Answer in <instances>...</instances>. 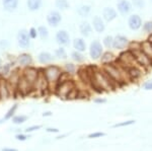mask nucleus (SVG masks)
Returning a JSON list of instances; mask_svg holds the SVG:
<instances>
[{
  "label": "nucleus",
  "mask_w": 152,
  "mask_h": 151,
  "mask_svg": "<svg viewBox=\"0 0 152 151\" xmlns=\"http://www.w3.org/2000/svg\"><path fill=\"white\" fill-rule=\"evenodd\" d=\"M55 40H56V43H57L60 47H67V46L70 45V42H71L69 34L65 30L58 31L55 35Z\"/></svg>",
  "instance_id": "9"
},
{
  "label": "nucleus",
  "mask_w": 152,
  "mask_h": 151,
  "mask_svg": "<svg viewBox=\"0 0 152 151\" xmlns=\"http://www.w3.org/2000/svg\"><path fill=\"white\" fill-rule=\"evenodd\" d=\"M64 68H65V72L70 73V74H73L76 71V66L73 63H66Z\"/></svg>",
  "instance_id": "37"
},
{
  "label": "nucleus",
  "mask_w": 152,
  "mask_h": 151,
  "mask_svg": "<svg viewBox=\"0 0 152 151\" xmlns=\"http://www.w3.org/2000/svg\"><path fill=\"white\" fill-rule=\"evenodd\" d=\"M1 65H2V60H1V58H0V67H1Z\"/></svg>",
  "instance_id": "50"
},
{
  "label": "nucleus",
  "mask_w": 152,
  "mask_h": 151,
  "mask_svg": "<svg viewBox=\"0 0 152 151\" xmlns=\"http://www.w3.org/2000/svg\"><path fill=\"white\" fill-rule=\"evenodd\" d=\"M144 72H146L145 69H143L140 66H134V67H130L128 68V73L131 81H136L139 78H141L143 76Z\"/></svg>",
  "instance_id": "16"
},
{
  "label": "nucleus",
  "mask_w": 152,
  "mask_h": 151,
  "mask_svg": "<svg viewBox=\"0 0 152 151\" xmlns=\"http://www.w3.org/2000/svg\"><path fill=\"white\" fill-rule=\"evenodd\" d=\"M26 138H28V137H26V135H23V134H18V135H16V139L20 140V141H24Z\"/></svg>",
  "instance_id": "45"
},
{
  "label": "nucleus",
  "mask_w": 152,
  "mask_h": 151,
  "mask_svg": "<svg viewBox=\"0 0 152 151\" xmlns=\"http://www.w3.org/2000/svg\"><path fill=\"white\" fill-rule=\"evenodd\" d=\"M28 34H29V36H31V40H35V39H37V36H39V35H38V28H34V26L28 30Z\"/></svg>",
  "instance_id": "40"
},
{
  "label": "nucleus",
  "mask_w": 152,
  "mask_h": 151,
  "mask_svg": "<svg viewBox=\"0 0 152 151\" xmlns=\"http://www.w3.org/2000/svg\"><path fill=\"white\" fill-rule=\"evenodd\" d=\"M44 73L46 75V78H47L49 82V86H51L52 84H55V89L56 86L58 84V80L60 78L61 74H62V70L59 66L56 65H49L44 69Z\"/></svg>",
  "instance_id": "2"
},
{
  "label": "nucleus",
  "mask_w": 152,
  "mask_h": 151,
  "mask_svg": "<svg viewBox=\"0 0 152 151\" xmlns=\"http://www.w3.org/2000/svg\"><path fill=\"white\" fill-rule=\"evenodd\" d=\"M39 129H41V126H31V127H28V129H26V132L29 133V132H33V131L39 130Z\"/></svg>",
  "instance_id": "44"
},
{
  "label": "nucleus",
  "mask_w": 152,
  "mask_h": 151,
  "mask_svg": "<svg viewBox=\"0 0 152 151\" xmlns=\"http://www.w3.org/2000/svg\"><path fill=\"white\" fill-rule=\"evenodd\" d=\"M55 56L58 58V59H62V60L67 59V57H68L67 52H66L64 47H59L58 49H56V50H55Z\"/></svg>",
  "instance_id": "33"
},
{
  "label": "nucleus",
  "mask_w": 152,
  "mask_h": 151,
  "mask_svg": "<svg viewBox=\"0 0 152 151\" xmlns=\"http://www.w3.org/2000/svg\"><path fill=\"white\" fill-rule=\"evenodd\" d=\"M134 123H135V121H133V120H130V121H127V122H122V123H119V124H116V125H114V128H118V127H126V126L133 125Z\"/></svg>",
  "instance_id": "41"
},
{
  "label": "nucleus",
  "mask_w": 152,
  "mask_h": 151,
  "mask_svg": "<svg viewBox=\"0 0 152 151\" xmlns=\"http://www.w3.org/2000/svg\"><path fill=\"white\" fill-rule=\"evenodd\" d=\"M114 38L115 36H113L111 35H107L105 36L104 39H102V45H104V48L107 49H113V44H114Z\"/></svg>",
  "instance_id": "32"
},
{
  "label": "nucleus",
  "mask_w": 152,
  "mask_h": 151,
  "mask_svg": "<svg viewBox=\"0 0 152 151\" xmlns=\"http://www.w3.org/2000/svg\"><path fill=\"white\" fill-rule=\"evenodd\" d=\"M127 24H128V28L131 31H138V30H140L142 28V26H143L141 16L136 13L130 14L128 20H127Z\"/></svg>",
  "instance_id": "10"
},
{
  "label": "nucleus",
  "mask_w": 152,
  "mask_h": 151,
  "mask_svg": "<svg viewBox=\"0 0 152 151\" xmlns=\"http://www.w3.org/2000/svg\"><path fill=\"white\" fill-rule=\"evenodd\" d=\"M2 6L7 12L14 11L18 6V0H2Z\"/></svg>",
  "instance_id": "22"
},
{
  "label": "nucleus",
  "mask_w": 152,
  "mask_h": 151,
  "mask_svg": "<svg viewBox=\"0 0 152 151\" xmlns=\"http://www.w3.org/2000/svg\"><path fill=\"white\" fill-rule=\"evenodd\" d=\"M43 0H26V6L29 11H38L42 7Z\"/></svg>",
  "instance_id": "24"
},
{
  "label": "nucleus",
  "mask_w": 152,
  "mask_h": 151,
  "mask_svg": "<svg viewBox=\"0 0 152 151\" xmlns=\"http://www.w3.org/2000/svg\"><path fill=\"white\" fill-rule=\"evenodd\" d=\"M55 6L59 10H66L69 8V2L68 0H55Z\"/></svg>",
  "instance_id": "31"
},
{
  "label": "nucleus",
  "mask_w": 152,
  "mask_h": 151,
  "mask_svg": "<svg viewBox=\"0 0 152 151\" xmlns=\"http://www.w3.org/2000/svg\"><path fill=\"white\" fill-rule=\"evenodd\" d=\"M117 58L115 57V55L113 54L112 52H110V51H105V52L102 53V57H100V62H102V64H107V63H113L116 61Z\"/></svg>",
  "instance_id": "25"
},
{
  "label": "nucleus",
  "mask_w": 152,
  "mask_h": 151,
  "mask_svg": "<svg viewBox=\"0 0 152 151\" xmlns=\"http://www.w3.org/2000/svg\"><path fill=\"white\" fill-rule=\"evenodd\" d=\"M141 50L148 56L152 60V43L149 42L148 40L142 41L141 42Z\"/></svg>",
  "instance_id": "27"
},
{
  "label": "nucleus",
  "mask_w": 152,
  "mask_h": 151,
  "mask_svg": "<svg viewBox=\"0 0 152 151\" xmlns=\"http://www.w3.org/2000/svg\"><path fill=\"white\" fill-rule=\"evenodd\" d=\"M117 10L122 16H127L133 10L132 2L129 0H119L117 3Z\"/></svg>",
  "instance_id": "8"
},
{
  "label": "nucleus",
  "mask_w": 152,
  "mask_h": 151,
  "mask_svg": "<svg viewBox=\"0 0 152 151\" xmlns=\"http://www.w3.org/2000/svg\"><path fill=\"white\" fill-rule=\"evenodd\" d=\"M90 72V86L96 92H104L113 90L118 86L116 82L113 80L102 68L96 66H89Z\"/></svg>",
  "instance_id": "1"
},
{
  "label": "nucleus",
  "mask_w": 152,
  "mask_h": 151,
  "mask_svg": "<svg viewBox=\"0 0 152 151\" xmlns=\"http://www.w3.org/2000/svg\"><path fill=\"white\" fill-rule=\"evenodd\" d=\"M16 40H18V44L20 48L26 49L31 46V36H29L28 31L26 28H21L18 31V36H16Z\"/></svg>",
  "instance_id": "7"
},
{
  "label": "nucleus",
  "mask_w": 152,
  "mask_h": 151,
  "mask_svg": "<svg viewBox=\"0 0 152 151\" xmlns=\"http://www.w3.org/2000/svg\"><path fill=\"white\" fill-rule=\"evenodd\" d=\"M94 103L95 104H104V103H107V99L105 98H95Z\"/></svg>",
  "instance_id": "46"
},
{
  "label": "nucleus",
  "mask_w": 152,
  "mask_h": 151,
  "mask_svg": "<svg viewBox=\"0 0 152 151\" xmlns=\"http://www.w3.org/2000/svg\"><path fill=\"white\" fill-rule=\"evenodd\" d=\"M48 87H49V82L47 78H46V75L43 70V71H40V73H39V76L36 80L35 84H34L33 88L39 89L41 91H45L46 89H48Z\"/></svg>",
  "instance_id": "14"
},
{
  "label": "nucleus",
  "mask_w": 152,
  "mask_h": 151,
  "mask_svg": "<svg viewBox=\"0 0 152 151\" xmlns=\"http://www.w3.org/2000/svg\"><path fill=\"white\" fill-rule=\"evenodd\" d=\"M46 20H47V23L50 26L56 28L62 21V15L58 10H51L46 16Z\"/></svg>",
  "instance_id": "12"
},
{
  "label": "nucleus",
  "mask_w": 152,
  "mask_h": 151,
  "mask_svg": "<svg viewBox=\"0 0 152 151\" xmlns=\"http://www.w3.org/2000/svg\"><path fill=\"white\" fill-rule=\"evenodd\" d=\"M116 61L119 64H121L122 66H124L125 68H130V67H134V66H139L138 63H137L136 59H135L133 53L130 50H124L120 53V55L117 57Z\"/></svg>",
  "instance_id": "3"
},
{
  "label": "nucleus",
  "mask_w": 152,
  "mask_h": 151,
  "mask_svg": "<svg viewBox=\"0 0 152 151\" xmlns=\"http://www.w3.org/2000/svg\"><path fill=\"white\" fill-rule=\"evenodd\" d=\"M92 30H94L92 24H90L86 20L81 21L79 24V31H80V34H81V36H84V38H87V36H89L91 35Z\"/></svg>",
  "instance_id": "19"
},
{
  "label": "nucleus",
  "mask_w": 152,
  "mask_h": 151,
  "mask_svg": "<svg viewBox=\"0 0 152 151\" xmlns=\"http://www.w3.org/2000/svg\"><path fill=\"white\" fill-rule=\"evenodd\" d=\"M38 35H39V38L41 39V40L45 41L47 40L49 38V30L47 26H40L38 28Z\"/></svg>",
  "instance_id": "29"
},
{
  "label": "nucleus",
  "mask_w": 152,
  "mask_h": 151,
  "mask_svg": "<svg viewBox=\"0 0 152 151\" xmlns=\"http://www.w3.org/2000/svg\"><path fill=\"white\" fill-rule=\"evenodd\" d=\"M18 62L20 66L28 67V66H31V63H33V57H31V55L28 54V53H21L18 57Z\"/></svg>",
  "instance_id": "20"
},
{
  "label": "nucleus",
  "mask_w": 152,
  "mask_h": 151,
  "mask_svg": "<svg viewBox=\"0 0 152 151\" xmlns=\"http://www.w3.org/2000/svg\"><path fill=\"white\" fill-rule=\"evenodd\" d=\"M132 5L133 7L137 9H143L145 7L146 3H145V0H132Z\"/></svg>",
  "instance_id": "35"
},
{
  "label": "nucleus",
  "mask_w": 152,
  "mask_h": 151,
  "mask_svg": "<svg viewBox=\"0 0 152 151\" xmlns=\"http://www.w3.org/2000/svg\"><path fill=\"white\" fill-rule=\"evenodd\" d=\"M47 132H50V133H58L59 130H58V129H55V128H48L47 129Z\"/></svg>",
  "instance_id": "47"
},
{
  "label": "nucleus",
  "mask_w": 152,
  "mask_h": 151,
  "mask_svg": "<svg viewBox=\"0 0 152 151\" xmlns=\"http://www.w3.org/2000/svg\"><path fill=\"white\" fill-rule=\"evenodd\" d=\"M26 119H28L26 116H16V117H14L12 121L15 124H21V123H23V122H26Z\"/></svg>",
  "instance_id": "39"
},
{
  "label": "nucleus",
  "mask_w": 152,
  "mask_h": 151,
  "mask_svg": "<svg viewBox=\"0 0 152 151\" xmlns=\"http://www.w3.org/2000/svg\"><path fill=\"white\" fill-rule=\"evenodd\" d=\"M118 18V10L113 7H104L102 10V18L107 23H112Z\"/></svg>",
  "instance_id": "17"
},
{
  "label": "nucleus",
  "mask_w": 152,
  "mask_h": 151,
  "mask_svg": "<svg viewBox=\"0 0 152 151\" xmlns=\"http://www.w3.org/2000/svg\"><path fill=\"white\" fill-rule=\"evenodd\" d=\"M16 109H18V104H13V106H12L10 109H9L8 112H7V114L5 115V117H4V120H8V119H10L11 117L14 115Z\"/></svg>",
  "instance_id": "38"
},
{
  "label": "nucleus",
  "mask_w": 152,
  "mask_h": 151,
  "mask_svg": "<svg viewBox=\"0 0 152 151\" xmlns=\"http://www.w3.org/2000/svg\"><path fill=\"white\" fill-rule=\"evenodd\" d=\"M51 115H52V113H51V112H46V113L43 114L44 117H48V116H51Z\"/></svg>",
  "instance_id": "48"
},
{
  "label": "nucleus",
  "mask_w": 152,
  "mask_h": 151,
  "mask_svg": "<svg viewBox=\"0 0 152 151\" xmlns=\"http://www.w3.org/2000/svg\"><path fill=\"white\" fill-rule=\"evenodd\" d=\"M72 45H73L74 50L79 51V52H82V53H84L87 49L86 42H85V40L83 38H75L74 40H73Z\"/></svg>",
  "instance_id": "21"
},
{
  "label": "nucleus",
  "mask_w": 152,
  "mask_h": 151,
  "mask_svg": "<svg viewBox=\"0 0 152 151\" xmlns=\"http://www.w3.org/2000/svg\"><path fill=\"white\" fill-rule=\"evenodd\" d=\"M92 28L95 31V33L97 34H102L105 31V23L104 19L102 18V16L95 15L92 18Z\"/></svg>",
  "instance_id": "15"
},
{
  "label": "nucleus",
  "mask_w": 152,
  "mask_h": 151,
  "mask_svg": "<svg viewBox=\"0 0 152 151\" xmlns=\"http://www.w3.org/2000/svg\"><path fill=\"white\" fill-rule=\"evenodd\" d=\"M90 11H91V6L88 4H82L77 8V13L80 18H87L90 14Z\"/></svg>",
  "instance_id": "26"
},
{
  "label": "nucleus",
  "mask_w": 152,
  "mask_h": 151,
  "mask_svg": "<svg viewBox=\"0 0 152 151\" xmlns=\"http://www.w3.org/2000/svg\"><path fill=\"white\" fill-rule=\"evenodd\" d=\"M53 59H54L53 55L51 54L50 52H47V51H43V52H41L40 54L38 55L39 62H40L41 64H43V65H46V64L51 63L53 61Z\"/></svg>",
  "instance_id": "23"
},
{
  "label": "nucleus",
  "mask_w": 152,
  "mask_h": 151,
  "mask_svg": "<svg viewBox=\"0 0 152 151\" xmlns=\"http://www.w3.org/2000/svg\"><path fill=\"white\" fill-rule=\"evenodd\" d=\"M133 53L135 59H136L137 63L140 67H142L143 69H145L146 71L149 70L150 68H152V60L147 56L141 49H138V50L135 51H131Z\"/></svg>",
  "instance_id": "5"
},
{
  "label": "nucleus",
  "mask_w": 152,
  "mask_h": 151,
  "mask_svg": "<svg viewBox=\"0 0 152 151\" xmlns=\"http://www.w3.org/2000/svg\"><path fill=\"white\" fill-rule=\"evenodd\" d=\"M104 52V45L99 40H94L90 43L89 48H88V53H89V57L91 58V60H99Z\"/></svg>",
  "instance_id": "6"
},
{
  "label": "nucleus",
  "mask_w": 152,
  "mask_h": 151,
  "mask_svg": "<svg viewBox=\"0 0 152 151\" xmlns=\"http://www.w3.org/2000/svg\"><path fill=\"white\" fill-rule=\"evenodd\" d=\"M2 151H18L16 149H10V148H3Z\"/></svg>",
  "instance_id": "49"
},
{
  "label": "nucleus",
  "mask_w": 152,
  "mask_h": 151,
  "mask_svg": "<svg viewBox=\"0 0 152 151\" xmlns=\"http://www.w3.org/2000/svg\"><path fill=\"white\" fill-rule=\"evenodd\" d=\"M127 49L130 51H135V50H138V49H141V42H137V41L130 42Z\"/></svg>",
  "instance_id": "36"
},
{
  "label": "nucleus",
  "mask_w": 152,
  "mask_h": 151,
  "mask_svg": "<svg viewBox=\"0 0 152 151\" xmlns=\"http://www.w3.org/2000/svg\"><path fill=\"white\" fill-rule=\"evenodd\" d=\"M129 40L127 39V36L123 35H117L114 38V44H113V49L117 51H124L126 50V48H128L129 45Z\"/></svg>",
  "instance_id": "11"
},
{
  "label": "nucleus",
  "mask_w": 152,
  "mask_h": 151,
  "mask_svg": "<svg viewBox=\"0 0 152 151\" xmlns=\"http://www.w3.org/2000/svg\"><path fill=\"white\" fill-rule=\"evenodd\" d=\"M76 88L75 82L73 81L72 79H68L64 82H61V83H58L57 86H56L55 92L58 94L59 96L61 97H66L67 98L68 96L70 94V92L73 90V89Z\"/></svg>",
  "instance_id": "4"
},
{
  "label": "nucleus",
  "mask_w": 152,
  "mask_h": 151,
  "mask_svg": "<svg viewBox=\"0 0 152 151\" xmlns=\"http://www.w3.org/2000/svg\"><path fill=\"white\" fill-rule=\"evenodd\" d=\"M143 88L145 90H152V80H148V81L144 82Z\"/></svg>",
  "instance_id": "43"
},
{
  "label": "nucleus",
  "mask_w": 152,
  "mask_h": 151,
  "mask_svg": "<svg viewBox=\"0 0 152 151\" xmlns=\"http://www.w3.org/2000/svg\"><path fill=\"white\" fill-rule=\"evenodd\" d=\"M71 58H72L73 61L77 63H82L83 61L85 60V56L83 55L82 52H79V51L74 50L72 53H71Z\"/></svg>",
  "instance_id": "30"
},
{
  "label": "nucleus",
  "mask_w": 152,
  "mask_h": 151,
  "mask_svg": "<svg viewBox=\"0 0 152 151\" xmlns=\"http://www.w3.org/2000/svg\"><path fill=\"white\" fill-rule=\"evenodd\" d=\"M39 73H40V71H39L38 69L28 66V67H26V69H24V71L23 73V75L24 76V78L28 80L29 83L34 86V84H35L36 80H37V78H38V76H39Z\"/></svg>",
  "instance_id": "13"
},
{
  "label": "nucleus",
  "mask_w": 152,
  "mask_h": 151,
  "mask_svg": "<svg viewBox=\"0 0 152 151\" xmlns=\"http://www.w3.org/2000/svg\"><path fill=\"white\" fill-rule=\"evenodd\" d=\"M142 30H143L144 33L148 34V35L152 34V20L145 21L143 23V26H142Z\"/></svg>",
  "instance_id": "34"
},
{
  "label": "nucleus",
  "mask_w": 152,
  "mask_h": 151,
  "mask_svg": "<svg viewBox=\"0 0 152 151\" xmlns=\"http://www.w3.org/2000/svg\"><path fill=\"white\" fill-rule=\"evenodd\" d=\"M105 134L102 133V132H94V133H91L88 135V138H90V139H92V138H99V137H102V136H104Z\"/></svg>",
  "instance_id": "42"
},
{
  "label": "nucleus",
  "mask_w": 152,
  "mask_h": 151,
  "mask_svg": "<svg viewBox=\"0 0 152 151\" xmlns=\"http://www.w3.org/2000/svg\"><path fill=\"white\" fill-rule=\"evenodd\" d=\"M9 96L8 84L5 80L0 79V97L1 98H7Z\"/></svg>",
  "instance_id": "28"
},
{
  "label": "nucleus",
  "mask_w": 152,
  "mask_h": 151,
  "mask_svg": "<svg viewBox=\"0 0 152 151\" xmlns=\"http://www.w3.org/2000/svg\"><path fill=\"white\" fill-rule=\"evenodd\" d=\"M31 88H33V85H31L28 80L24 78L23 75H21L20 78H19L18 84V90L20 91L23 94H26V93H28L29 89H31Z\"/></svg>",
  "instance_id": "18"
}]
</instances>
